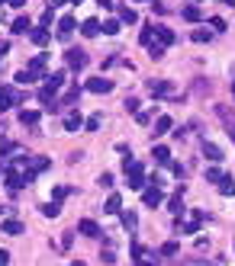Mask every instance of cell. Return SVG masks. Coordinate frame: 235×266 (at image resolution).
<instances>
[{"label":"cell","instance_id":"obj_47","mask_svg":"<svg viewBox=\"0 0 235 266\" xmlns=\"http://www.w3.org/2000/svg\"><path fill=\"white\" fill-rule=\"evenodd\" d=\"M100 260H103V263H116V253H113V250H103Z\"/></svg>","mask_w":235,"mask_h":266},{"label":"cell","instance_id":"obj_40","mask_svg":"<svg viewBox=\"0 0 235 266\" xmlns=\"http://www.w3.org/2000/svg\"><path fill=\"white\" fill-rule=\"evenodd\" d=\"M206 180H210V183H219L222 180V170L219 167H210V170H206Z\"/></svg>","mask_w":235,"mask_h":266},{"label":"cell","instance_id":"obj_3","mask_svg":"<svg viewBox=\"0 0 235 266\" xmlns=\"http://www.w3.org/2000/svg\"><path fill=\"white\" fill-rule=\"evenodd\" d=\"M142 202H145L149 209L161 206V202H165V192H161V186H149V190L142 192Z\"/></svg>","mask_w":235,"mask_h":266},{"label":"cell","instance_id":"obj_57","mask_svg":"<svg viewBox=\"0 0 235 266\" xmlns=\"http://www.w3.org/2000/svg\"><path fill=\"white\" fill-rule=\"evenodd\" d=\"M71 3H81V0H71Z\"/></svg>","mask_w":235,"mask_h":266},{"label":"cell","instance_id":"obj_7","mask_svg":"<svg viewBox=\"0 0 235 266\" xmlns=\"http://www.w3.org/2000/svg\"><path fill=\"white\" fill-rule=\"evenodd\" d=\"M55 26H58V38H62V42H68L71 32H74V16H62Z\"/></svg>","mask_w":235,"mask_h":266},{"label":"cell","instance_id":"obj_53","mask_svg":"<svg viewBox=\"0 0 235 266\" xmlns=\"http://www.w3.org/2000/svg\"><path fill=\"white\" fill-rule=\"evenodd\" d=\"M155 263H158V257L155 260H139V266H155Z\"/></svg>","mask_w":235,"mask_h":266},{"label":"cell","instance_id":"obj_48","mask_svg":"<svg viewBox=\"0 0 235 266\" xmlns=\"http://www.w3.org/2000/svg\"><path fill=\"white\" fill-rule=\"evenodd\" d=\"M68 192H71L68 186H55V202H58V199H64V196H68Z\"/></svg>","mask_w":235,"mask_h":266},{"label":"cell","instance_id":"obj_28","mask_svg":"<svg viewBox=\"0 0 235 266\" xmlns=\"http://www.w3.org/2000/svg\"><path fill=\"white\" fill-rule=\"evenodd\" d=\"M119 221H123L126 231H132L135 225H139V218H135V212H119Z\"/></svg>","mask_w":235,"mask_h":266},{"label":"cell","instance_id":"obj_23","mask_svg":"<svg viewBox=\"0 0 235 266\" xmlns=\"http://www.w3.org/2000/svg\"><path fill=\"white\" fill-rule=\"evenodd\" d=\"M219 115L226 119V132H229V138H232V145H235V115H229V109H222V106H219Z\"/></svg>","mask_w":235,"mask_h":266},{"label":"cell","instance_id":"obj_8","mask_svg":"<svg viewBox=\"0 0 235 266\" xmlns=\"http://www.w3.org/2000/svg\"><path fill=\"white\" fill-rule=\"evenodd\" d=\"M20 93L16 90H7V87H0V109H10V106H16V103H20Z\"/></svg>","mask_w":235,"mask_h":266},{"label":"cell","instance_id":"obj_27","mask_svg":"<svg viewBox=\"0 0 235 266\" xmlns=\"http://www.w3.org/2000/svg\"><path fill=\"white\" fill-rule=\"evenodd\" d=\"M196 231H200V221H184V225H180L177 221V234H196Z\"/></svg>","mask_w":235,"mask_h":266},{"label":"cell","instance_id":"obj_38","mask_svg":"<svg viewBox=\"0 0 235 266\" xmlns=\"http://www.w3.org/2000/svg\"><path fill=\"white\" fill-rule=\"evenodd\" d=\"M151 38H155V29H151V26H145V29H142V36H139V42H142V45H151Z\"/></svg>","mask_w":235,"mask_h":266},{"label":"cell","instance_id":"obj_16","mask_svg":"<svg viewBox=\"0 0 235 266\" xmlns=\"http://www.w3.org/2000/svg\"><path fill=\"white\" fill-rule=\"evenodd\" d=\"M171 129H174L171 115H158V119H155V135H168Z\"/></svg>","mask_w":235,"mask_h":266},{"label":"cell","instance_id":"obj_30","mask_svg":"<svg viewBox=\"0 0 235 266\" xmlns=\"http://www.w3.org/2000/svg\"><path fill=\"white\" fill-rule=\"evenodd\" d=\"M168 209H171V212L177 215V218H180V215H184V209H187V206H184V199H180V192H177V196L171 199V202H168Z\"/></svg>","mask_w":235,"mask_h":266},{"label":"cell","instance_id":"obj_2","mask_svg":"<svg viewBox=\"0 0 235 266\" xmlns=\"http://www.w3.org/2000/svg\"><path fill=\"white\" fill-rule=\"evenodd\" d=\"M126 173H129V180H126V183H129V190H145V167H142L139 160H135Z\"/></svg>","mask_w":235,"mask_h":266},{"label":"cell","instance_id":"obj_6","mask_svg":"<svg viewBox=\"0 0 235 266\" xmlns=\"http://www.w3.org/2000/svg\"><path fill=\"white\" fill-rule=\"evenodd\" d=\"M87 90L90 93H110L113 80H107V77H90V80H87Z\"/></svg>","mask_w":235,"mask_h":266},{"label":"cell","instance_id":"obj_31","mask_svg":"<svg viewBox=\"0 0 235 266\" xmlns=\"http://www.w3.org/2000/svg\"><path fill=\"white\" fill-rule=\"evenodd\" d=\"M78 99H81V87H71V90H68V93L62 96V103H68V106H74Z\"/></svg>","mask_w":235,"mask_h":266},{"label":"cell","instance_id":"obj_34","mask_svg":"<svg viewBox=\"0 0 235 266\" xmlns=\"http://www.w3.org/2000/svg\"><path fill=\"white\" fill-rule=\"evenodd\" d=\"M100 122H103V115L97 113V115H90V119H84V129L87 132H97V129H100Z\"/></svg>","mask_w":235,"mask_h":266},{"label":"cell","instance_id":"obj_58","mask_svg":"<svg viewBox=\"0 0 235 266\" xmlns=\"http://www.w3.org/2000/svg\"><path fill=\"white\" fill-rule=\"evenodd\" d=\"M0 3H7V0H0Z\"/></svg>","mask_w":235,"mask_h":266},{"label":"cell","instance_id":"obj_12","mask_svg":"<svg viewBox=\"0 0 235 266\" xmlns=\"http://www.w3.org/2000/svg\"><path fill=\"white\" fill-rule=\"evenodd\" d=\"M45 61H48V55L42 52V55H36V58H32L29 64H26V68H29V71H32L36 77H45V74H42V71H45Z\"/></svg>","mask_w":235,"mask_h":266},{"label":"cell","instance_id":"obj_1","mask_svg":"<svg viewBox=\"0 0 235 266\" xmlns=\"http://www.w3.org/2000/svg\"><path fill=\"white\" fill-rule=\"evenodd\" d=\"M36 180V173H32V170H26V173H16V170H7V186L10 190H23V186H29V183Z\"/></svg>","mask_w":235,"mask_h":266},{"label":"cell","instance_id":"obj_22","mask_svg":"<svg viewBox=\"0 0 235 266\" xmlns=\"http://www.w3.org/2000/svg\"><path fill=\"white\" fill-rule=\"evenodd\" d=\"M39 119L42 115L36 113V109H20V122H23V125H39Z\"/></svg>","mask_w":235,"mask_h":266},{"label":"cell","instance_id":"obj_41","mask_svg":"<svg viewBox=\"0 0 235 266\" xmlns=\"http://www.w3.org/2000/svg\"><path fill=\"white\" fill-rule=\"evenodd\" d=\"M210 26H213L216 32H226V19H222V16H213V19H210Z\"/></svg>","mask_w":235,"mask_h":266},{"label":"cell","instance_id":"obj_11","mask_svg":"<svg viewBox=\"0 0 235 266\" xmlns=\"http://www.w3.org/2000/svg\"><path fill=\"white\" fill-rule=\"evenodd\" d=\"M78 129H84V115H81V113H68V115H64V132H78Z\"/></svg>","mask_w":235,"mask_h":266},{"label":"cell","instance_id":"obj_55","mask_svg":"<svg viewBox=\"0 0 235 266\" xmlns=\"http://www.w3.org/2000/svg\"><path fill=\"white\" fill-rule=\"evenodd\" d=\"M219 3H226V7H235V0H219Z\"/></svg>","mask_w":235,"mask_h":266},{"label":"cell","instance_id":"obj_50","mask_svg":"<svg viewBox=\"0 0 235 266\" xmlns=\"http://www.w3.org/2000/svg\"><path fill=\"white\" fill-rule=\"evenodd\" d=\"M7 3H10V7H16V10H23V7H26V0H7Z\"/></svg>","mask_w":235,"mask_h":266},{"label":"cell","instance_id":"obj_20","mask_svg":"<svg viewBox=\"0 0 235 266\" xmlns=\"http://www.w3.org/2000/svg\"><path fill=\"white\" fill-rule=\"evenodd\" d=\"M119 23H126V26L139 23V13H135L132 7H119Z\"/></svg>","mask_w":235,"mask_h":266},{"label":"cell","instance_id":"obj_29","mask_svg":"<svg viewBox=\"0 0 235 266\" xmlns=\"http://www.w3.org/2000/svg\"><path fill=\"white\" fill-rule=\"evenodd\" d=\"M151 154H155V160H158V164H171V151H168L165 145H158Z\"/></svg>","mask_w":235,"mask_h":266},{"label":"cell","instance_id":"obj_56","mask_svg":"<svg viewBox=\"0 0 235 266\" xmlns=\"http://www.w3.org/2000/svg\"><path fill=\"white\" fill-rule=\"evenodd\" d=\"M232 96H235V80H232Z\"/></svg>","mask_w":235,"mask_h":266},{"label":"cell","instance_id":"obj_25","mask_svg":"<svg viewBox=\"0 0 235 266\" xmlns=\"http://www.w3.org/2000/svg\"><path fill=\"white\" fill-rule=\"evenodd\" d=\"M216 186H219V192H222V196H235V180H232V176H222V180L216 183Z\"/></svg>","mask_w":235,"mask_h":266},{"label":"cell","instance_id":"obj_4","mask_svg":"<svg viewBox=\"0 0 235 266\" xmlns=\"http://www.w3.org/2000/svg\"><path fill=\"white\" fill-rule=\"evenodd\" d=\"M64 61H68V68L81 71L87 64V52H81V48H71V52H64Z\"/></svg>","mask_w":235,"mask_h":266},{"label":"cell","instance_id":"obj_44","mask_svg":"<svg viewBox=\"0 0 235 266\" xmlns=\"http://www.w3.org/2000/svg\"><path fill=\"white\" fill-rule=\"evenodd\" d=\"M126 113H139V99H132V96H129V99H126Z\"/></svg>","mask_w":235,"mask_h":266},{"label":"cell","instance_id":"obj_43","mask_svg":"<svg viewBox=\"0 0 235 266\" xmlns=\"http://www.w3.org/2000/svg\"><path fill=\"white\" fill-rule=\"evenodd\" d=\"M135 119H139V125H151V119H155V115H151V113H142V109H139V113H135Z\"/></svg>","mask_w":235,"mask_h":266},{"label":"cell","instance_id":"obj_46","mask_svg":"<svg viewBox=\"0 0 235 266\" xmlns=\"http://www.w3.org/2000/svg\"><path fill=\"white\" fill-rule=\"evenodd\" d=\"M145 257V247H142V244H132V260H142Z\"/></svg>","mask_w":235,"mask_h":266},{"label":"cell","instance_id":"obj_13","mask_svg":"<svg viewBox=\"0 0 235 266\" xmlns=\"http://www.w3.org/2000/svg\"><path fill=\"white\" fill-rule=\"evenodd\" d=\"M0 231H3V234H10V237H16V234H23V221H16V218H7L3 225H0Z\"/></svg>","mask_w":235,"mask_h":266},{"label":"cell","instance_id":"obj_39","mask_svg":"<svg viewBox=\"0 0 235 266\" xmlns=\"http://www.w3.org/2000/svg\"><path fill=\"white\" fill-rule=\"evenodd\" d=\"M180 250V244H174V241H168L165 247H161V257H174V253Z\"/></svg>","mask_w":235,"mask_h":266},{"label":"cell","instance_id":"obj_19","mask_svg":"<svg viewBox=\"0 0 235 266\" xmlns=\"http://www.w3.org/2000/svg\"><path fill=\"white\" fill-rule=\"evenodd\" d=\"M203 154H206V160H213V164H219V160L226 157V154H222L216 145H210V141H203Z\"/></svg>","mask_w":235,"mask_h":266},{"label":"cell","instance_id":"obj_45","mask_svg":"<svg viewBox=\"0 0 235 266\" xmlns=\"http://www.w3.org/2000/svg\"><path fill=\"white\" fill-rule=\"evenodd\" d=\"M10 151H16V145H13V141H0V154H3V157H7Z\"/></svg>","mask_w":235,"mask_h":266},{"label":"cell","instance_id":"obj_26","mask_svg":"<svg viewBox=\"0 0 235 266\" xmlns=\"http://www.w3.org/2000/svg\"><path fill=\"white\" fill-rule=\"evenodd\" d=\"M180 16H184L187 23H200V19H203V13H200L196 7H184V10H180Z\"/></svg>","mask_w":235,"mask_h":266},{"label":"cell","instance_id":"obj_9","mask_svg":"<svg viewBox=\"0 0 235 266\" xmlns=\"http://www.w3.org/2000/svg\"><path fill=\"white\" fill-rule=\"evenodd\" d=\"M155 38H158V45H174V42H177V36H174L171 29H168V26H155Z\"/></svg>","mask_w":235,"mask_h":266},{"label":"cell","instance_id":"obj_42","mask_svg":"<svg viewBox=\"0 0 235 266\" xmlns=\"http://www.w3.org/2000/svg\"><path fill=\"white\" fill-rule=\"evenodd\" d=\"M97 183H100L103 190H110V186H113V173H100V176H97Z\"/></svg>","mask_w":235,"mask_h":266},{"label":"cell","instance_id":"obj_10","mask_svg":"<svg viewBox=\"0 0 235 266\" xmlns=\"http://www.w3.org/2000/svg\"><path fill=\"white\" fill-rule=\"evenodd\" d=\"M64 80H68V74H64V71L45 74V87H48V90H62V87H64Z\"/></svg>","mask_w":235,"mask_h":266},{"label":"cell","instance_id":"obj_35","mask_svg":"<svg viewBox=\"0 0 235 266\" xmlns=\"http://www.w3.org/2000/svg\"><path fill=\"white\" fill-rule=\"evenodd\" d=\"M58 212H62V206H58V202H48V206H42V215H45V218H58Z\"/></svg>","mask_w":235,"mask_h":266},{"label":"cell","instance_id":"obj_52","mask_svg":"<svg viewBox=\"0 0 235 266\" xmlns=\"http://www.w3.org/2000/svg\"><path fill=\"white\" fill-rule=\"evenodd\" d=\"M97 3H100L103 10H113V0H97Z\"/></svg>","mask_w":235,"mask_h":266},{"label":"cell","instance_id":"obj_51","mask_svg":"<svg viewBox=\"0 0 235 266\" xmlns=\"http://www.w3.org/2000/svg\"><path fill=\"white\" fill-rule=\"evenodd\" d=\"M7 263H10V253H7V250H0V266H7Z\"/></svg>","mask_w":235,"mask_h":266},{"label":"cell","instance_id":"obj_32","mask_svg":"<svg viewBox=\"0 0 235 266\" xmlns=\"http://www.w3.org/2000/svg\"><path fill=\"white\" fill-rule=\"evenodd\" d=\"M119 26H123L119 19H107V23H100V29L107 32V36H116V32H119Z\"/></svg>","mask_w":235,"mask_h":266},{"label":"cell","instance_id":"obj_17","mask_svg":"<svg viewBox=\"0 0 235 266\" xmlns=\"http://www.w3.org/2000/svg\"><path fill=\"white\" fill-rule=\"evenodd\" d=\"M81 32H84L87 38L100 36V19H84V23H81Z\"/></svg>","mask_w":235,"mask_h":266},{"label":"cell","instance_id":"obj_21","mask_svg":"<svg viewBox=\"0 0 235 266\" xmlns=\"http://www.w3.org/2000/svg\"><path fill=\"white\" fill-rule=\"evenodd\" d=\"M10 32H13V36H26V32H29V19H26V16H16Z\"/></svg>","mask_w":235,"mask_h":266},{"label":"cell","instance_id":"obj_54","mask_svg":"<svg viewBox=\"0 0 235 266\" xmlns=\"http://www.w3.org/2000/svg\"><path fill=\"white\" fill-rule=\"evenodd\" d=\"M62 3H64V0H48V7H52V10H55V7H62Z\"/></svg>","mask_w":235,"mask_h":266},{"label":"cell","instance_id":"obj_14","mask_svg":"<svg viewBox=\"0 0 235 266\" xmlns=\"http://www.w3.org/2000/svg\"><path fill=\"white\" fill-rule=\"evenodd\" d=\"M52 167V160L48 157H29V164H26V170H32V173H42V170Z\"/></svg>","mask_w":235,"mask_h":266},{"label":"cell","instance_id":"obj_37","mask_svg":"<svg viewBox=\"0 0 235 266\" xmlns=\"http://www.w3.org/2000/svg\"><path fill=\"white\" fill-rule=\"evenodd\" d=\"M149 58L161 61V58H165V45H149Z\"/></svg>","mask_w":235,"mask_h":266},{"label":"cell","instance_id":"obj_49","mask_svg":"<svg viewBox=\"0 0 235 266\" xmlns=\"http://www.w3.org/2000/svg\"><path fill=\"white\" fill-rule=\"evenodd\" d=\"M42 26H45V29H48V26H52V7H48L45 13H42Z\"/></svg>","mask_w":235,"mask_h":266},{"label":"cell","instance_id":"obj_15","mask_svg":"<svg viewBox=\"0 0 235 266\" xmlns=\"http://www.w3.org/2000/svg\"><path fill=\"white\" fill-rule=\"evenodd\" d=\"M78 231H81L84 237H97V234H100V228H97V221H90V218L78 221Z\"/></svg>","mask_w":235,"mask_h":266},{"label":"cell","instance_id":"obj_24","mask_svg":"<svg viewBox=\"0 0 235 266\" xmlns=\"http://www.w3.org/2000/svg\"><path fill=\"white\" fill-rule=\"evenodd\" d=\"M29 38L36 42V45H45V42H48V29H45V26H39V29H29Z\"/></svg>","mask_w":235,"mask_h":266},{"label":"cell","instance_id":"obj_33","mask_svg":"<svg viewBox=\"0 0 235 266\" xmlns=\"http://www.w3.org/2000/svg\"><path fill=\"white\" fill-rule=\"evenodd\" d=\"M32 80H39V77L32 74L29 68H23V71H20V74H16V84H32Z\"/></svg>","mask_w":235,"mask_h":266},{"label":"cell","instance_id":"obj_18","mask_svg":"<svg viewBox=\"0 0 235 266\" xmlns=\"http://www.w3.org/2000/svg\"><path fill=\"white\" fill-rule=\"evenodd\" d=\"M103 212H107V215H119V212H123V199H119L116 192H113V196L107 199V206H103Z\"/></svg>","mask_w":235,"mask_h":266},{"label":"cell","instance_id":"obj_5","mask_svg":"<svg viewBox=\"0 0 235 266\" xmlns=\"http://www.w3.org/2000/svg\"><path fill=\"white\" fill-rule=\"evenodd\" d=\"M149 90H151V96H174V84H171V80H151Z\"/></svg>","mask_w":235,"mask_h":266},{"label":"cell","instance_id":"obj_36","mask_svg":"<svg viewBox=\"0 0 235 266\" xmlns=\"http://www.w3.org/2000/svg\"><path fill=\"white\" fill-rule=\"evenodd\" d=\"M190 38H193V42H210L213 32L210 29H193V36H190Z\"/></svg>","mask_w":235,"mask_h":266}]
</instances>
